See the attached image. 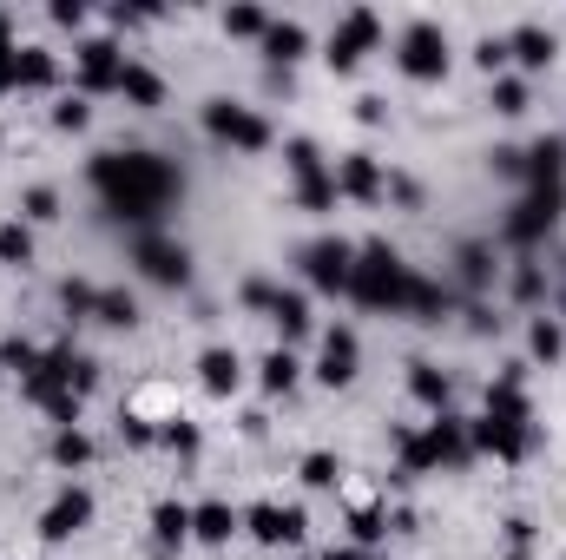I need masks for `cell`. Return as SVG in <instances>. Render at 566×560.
<instances>
[{
	"label": "cell",
	"instance_id": "1",
	"mask_svg": "<svg viewBox=\"0 0 566 560\" xmlns=\"http://www.w3.org/2000/svg\"><path fill=\"white\" fill-rule=\"evenodd\" d=\"M99 185H106V198H112L119 211H132V218H152V211L165 205V192H172V172L132 152V159H106V165H99Z\"/></svg>",
	"mask_w": 566,
	"mask_h": 560
},
{
	"label": "cell",
	"instance_id": "2",
	"mask_svg": "<svg viewBox=\"0 0 566 560\" xmlns=\"http://www.w3.org/2000/svg\"><path fill=\"white\" fill-rule=\"evenodd\" d=\"M132 257H139V271L152 277V284H185V277H191L185 244H172V238H139V244H132Z\"/></svg>",
	"mask_w": 566,
	"mask_h": 560
},
{
	"label": "cell",
	"instance_id": "3",
	"mask_svg": "<svg viewBox=\"0 0 566 560\" xmlns=\"http://www.w3.org/2000/svg\"><path fill=\"white\" fill-rule=\"evenodd\" d=\"M303 271H310V284L343 290V284H349V271H356V251H349L343 238H316L310 251H303Z\"/></svg>",
	"mask_w": 566,
	"mask_h": 560
},
{
	"label": "cell",
	"instance_id": "4",
	"mask_svg": "<svg viewBox=\"0 0 566 560\" xmlns=\"http://www.w3.org/2000/svg\"><path fill=\"white\" fill-rule=\"evenodd\" d=\"M205 126L218 132V139L251 145V152L270 139V132H264V119H257V112H244V106H231V99H211V106H205Z\"/></svg>",
	"mask_w": 566,
	"mask_h": 560
},
{
	"label": "cell",
	"instance_id": "5",
	"mask_svg": "<svg viewBox=\"0 0 566 560\" xmlns=\"http://www.w3.org/2000/svg\"><path fill=\"white\" fill-rule=\"evenodd\" d=\"M86 521H93V495H86V488H66V495L40 514V534H47V541H66V534H79Z\"/></svg>",
	"mask_w": 566,
	"mask_h": 560
},
{
	"label": "cell",
	"instance_id": "6",
	"mask_svg": "<svg viewBox=\"0 0 566 560\" xmlns=\"http://www.w3.org/2000/svg\"><path fill=\"white\" fill-rule=\"evenodd\" d=\"M349 376H356V330H330V336H323V363H316V383L343 389Z\"/></svg>",
	"mask_w": 566,
	"mask_h": 560
},
{
	"label": "cell",
	"instance_id": "7",
	"mask_svg": "<svg viewBox=\"0 0 566 560\" xmlns=\"http://www.w3.org/2000/svg\"><path fill=\"white\" fill-rule=\"evenodd\" d=\"M330 178H336V192H349V198H382V192H389V178L376 172V159H369V152H349Z\"/></svg>",
	"mask_w": 566,
	"mask_h": 560
},
{
	"label": "cell",
	"instance_id": "8",
	"mask_svg": "<svg viewBox=\"0 0 566 560\" xmlns=\"http://www.w3.org/2000/svg\"><path fill=\"white\" fill-rule=\"evenodd\" d=\"M441 60H448V40H441L435 27H415L409 40H402V73H415V80L441 73Z\"/></svg>",
	"mask_w": 566,
	"mask_h": 560
},
{
	"label": "cell",
	"instance_id": "9",
	"mask_svg": "<svg viewBox=\"0 0 566 560\" xmlns=\"http://www.w3.org/2000/svg\"><path fill=\"white\" fill-rule=\"evenodd\" d=\"M119 73H126V66H119V47H112V40H86V47H79V80L86 86H119Z\"/></svg>",
	"mask_w": 566,
	"mask_h": 560
},
{
	"label": "cell",
	"instance_id": "10",
	"mask_svg": "<svg viewBox=\"0 0 566 560\" xmlns=\"http://www.w3.org/2000/svg\"><path fill=\"white\" fill-rule=\"evenodd\" d=\"M369 40H376V20H369V14H349V20H343V33L330 40V60H336V66H356Z\"/></svg>",
	"mask_w": 566,
	"mask_h": 560
},
{
	"label": "cell",
	"instance_id": "11",
	"mask_svg": "<svg viewBox=\"0 0 566 560\" xmlns=\"http://www.w3.org/2000/svg\"><path fill=\"white\" fill-rule=\"evenodd\" d=\"M251 534H257V541H270V547H277V541H297V534H303V514L297 508H251Z\"/></svg>",
	"mask_w": 566,
	"mask_h": 560
},
{
	"label": "cell",
	"instance_id": "12",
	"mask_svg": "<svg viewBox=\"0 0 566 560\" xmlns=\"http://www.w3.org/2000/svg\"><path fill=\"white\" fill-rule=\"evenodd\" d=\"M455 264H461V284H468V290H488V284H494V271H501L488 244H461Z\"/></svg>",
	"mask_w": 566,
	"mask_h": 560
},
{
	"label": "cell",
	"instance_id": "13",
	"mask_svg": "<svg viewBox=\"0 0 566 560\" xmlns=\"http://www.w3.org/2000/svg\"><path fill=\"white\" fill-rule=\"evenodd\" d=\"M191 534H198V541H231L237 514L224 508V501H205V508H191Z\"/></svg>",
	"mask_w": 566,
	"mask_h": 560
},
{
	"label": "cell",
	"instance_id": "14",
	"mask_svg": "<svg viewBox=\"0 0 566 560\" xmlns=\"http://www.w3.org/2000/svg\"><path fill=\"white\" fill-rule=\"evenodd\" d=\"M198 369H205V389H218V396L244 383V363H237V350H205V356H198Z\"/></svg>",
	"mask_w": 566,
	"mask_h": 560
},
{
	"label": "cell",
	"instance_id": "15",
	"mask_svg": "<svg viewBox=\"0 0 566 560\" xmlns=\"http://www.w3.org/2000/svg\"><path fill=\"white\" fill-rule=\"evenodd\" d=\"M93 317L112 323V330H132V323H139V297H126V290H99V297H93Z\"/></svg>",
	"mask_w": 566,
	"mask_h": 560
},
{
	"label": "cell",
	"instance_id": "16",
	"mask_svg": "<svg viewBox=\"0 0 566 560\" xmlns=\"http://www.w3.org/2000/svg\"><path fill=\"white\" fill-rule=\"evenodd\" d=\"M270 317H277V330H283V336H303V330H310V297H303V290H277Z\"/></svg>",
	"mask_w": 566,
	"mask_h": 560
},
{
	"label": "cell",
	"instance_id": "17",
	"mask_svg": "<svg viewBox=\"0 0 566 560\" xmlns=\"http://www.w3.org/2000/svg\"><path fill=\"white\" fill-rule=\"evenodd\" d=\"M152 534H158V547H178V541L191 534V508H185V501H158Z\"/></svg>",
	"mask_w": 566,
	"mask_h": 560
},
{
	"label": "cell",
	"instance_id": "18",
	"mask_svg": "<svg viewBox=\"0 0 566 560\" xmlns=\"http://www.w3.org/2000/svg\"><path fill=\"white\" fill-rule=\"evenodd\" d=\"M507 53H520L527 66H547V60H553V33H540V27H520L514 40H507Z\"/></svg>",
	"mask_w": 566,
	"mask_h": 560
},
{
	"label": "cell",
	"instance_id": "19",
	"mask_svg": "<svg viewBox=\"0 0 566 560\" xmlns=\"http://www.w3.org/2000/svg\"><path fill=\"white\" fill-rule=\"evenodd\" d=\"M119 93L139 99V106H158V99H165V86H158V73H145V66H126V73H119Z\"/></svg>",
	"mask_w": 566,
	"mask_h": 560
},
{
	"label": "cell",
	"instance_id": "20",
	"mask_svg": "<svg viewBox=\"0 0 566 560\" xmlns=\"http://www.w3.org/2000/svg\"><path fill=\"white\" fill-rule=\"evenodd\" d=\"M27 257H33L27 224H20V218H7V224H0V264H27Z\"/></svg>",
	"mask_w": 566,
	"mask_h": 560
},
{
	"label": "cell",
	"instance_id": "21",
	"mask_svg": "<svg viewBox=\"0 0 566 560\" xmlns=\"http://www.w3.org/2000/svg\"><path fill=\"white\" fill-rule=\"evenodd\" d=\"M264 53L270 60H297L303 53V27L290 20V27H264Z\"/></svg>",
	"mask_w": 566,
	"mask_h": 560
},
{
	"label": "cell",
	"instance_id": "22",
	"mask_svg": "<svg viewBox=\"0 0 566 560\" xmlns=\"http://www.w3.org/2000/svg\"><path fill=\"white\" fill-rule=\"evenodd\" d=\"M336 481H343L336 455H303V488H336Z\"/></svg>",
	"mask_w": 566,
	"mask_h": 560
},
{
	"label": "cell",
	"instance_id": "23",
	"mask_svg": "<svg viewBox=\"0 0 566 560\" xmlns=\"http://www.w3.org/2000/svg\"><path fill=\"white\" fill-rule=\"evenodd\" d=\"M53 73H60V66H53V53H40V47L20 53V86H53Z\"/></svg>",
	"mask_w": 566,
	"mask_h": 560
},
{
	"label": "cell",
	"instance_id": "24",
	"mask_svg": "<svg viewBox=\"0 0 566 560\" xmlns=\"http://www.w3.org/2000/svg\"><path fill=\"white\" fill-rule=\"evenodd\" d=\"M290 383H297V356H290V350H270L264 356V389H290Z\"/></svg>",
	"mask_w": 566,
	"mask_h": 560
},
{
	"label": "cell",
	"instance_id": "25",
	"mask_svg": "<svg viewBox=\"0 0 566 560\" xmlns=\"http://www.w3.org/2000/svg\"><path fill=\"white\" fill-rule=\"evenodd\" d=\"M527 343H534V356H547V363H553L566 336H560V323H553V317H534V330H527Z\"/></svg>",
	"mask_w": 566,
	"mask_h": 560
},
{
	"label": "cell",
	"instance_id": "26",
	"mask_svg": "<svg viewBox=\"0 0 566 560\" xmlns=\"http://www.w3.org/2000/svg\"><path fill=\"white\" fill-rule=\"evenodd\" d=\"M53 462H66V468H79V462H93V442H86V435L79 429H66L60 442H53Z\"/></svg>",
	"mask_w": 566,
	"mask_h": 560
},
{
	"label": "cell",
	"instance_id": "27",
	"mask_svg": "<svg viewBox=\"0 0 566 560\" xmlns=\"http://www.w3.org/2000/svg\"><path fill=\"white\" fill-rule=\"evenodd\" d=\"M20 205H27V218H40V224H53V218H60V192H53V185H33V192L20 198Z\"/></svg>",
	"mask_w": 566,
	"mask_h": 560
},
{
	"label": "cell",
	"instance_id": "28",
	"mask_svg": "<svg viewBox=\"0 0 566 560\" xmlns=\"http://www.w3.org/2000/svg\"><path fill=\"white\" fill-rule=\"evenodd\" d=\"M409 383H415V396H422V402H448V376H435L428 363H415Z\"/></svg>",
	"mask_w": 566,
	"mask_h": 560
},
{
	"label": "cell",
	"instance_id": "29",
	"mask_svg": "<svg viewBox=\"0 0 566 560\" xmlns=\"http://www.w3.org/2000/svg\"><path fill=\"white\" fill-rule=\"evenodd\" d=\"M494 106L501 112H527V86L520 80H494Z\"/></svg>",
	"mask_w": 566,
	"mask_h": 560
},
{
	"label": "cell",
	"instance_id": "30",
	"mask_svg": "<svg viewBox=\"0 0 566 560\" xmlns=\"http://www.w3.org/2000/svg\"><path fill=\"white\" fill-rule=\"evenodd\" d=\"M86 119H93V112H86V99H60V106H53V126H66V132H79Z\"/></svg>",
	"mask_w": 566,
	"mask_h": 560
},
{
	"label": "cell",
	"instance_id": "31",
	"mask_svg": "<svg viewBox=\"0 0 566 560\" xmlns=\"http://www.w3.org/2000/svg\"><path fill=\"white\" fill-rule=\"evenodd\" d=\"M224 27H231V33H264V14H257V7H231Z\"/></svg>",
	"mask_w": 566,
	"mask_h": 560
},
{
	"label": "cell",
	"instance_id": "32",
	"mask_svg": "<svg viewBox=\"0 0 566 560\" xmlns=\"http://www.w3.org/2000/svg\"><path fill=\"white\" fill-rule=\"evenodd\" d=\"M474 60H481V66H488V73H494V66L507 60V40H481V47H474Z\"/></svg>",
	"mask_w": 566,
	"mask_h": 560
},
{
	"label": "cell",
	"instance_id": "33",
	"mask_svg": "<svg viewBox=\"0 0 566 560\" xmlns=\"http://www.w3.org/2000/svg\"><path fill=\"white\" fill-rule=\"evenodd\" d=\"M330 560H362V554H356V547H336V554H330Z\"/></svg>",
	"mask_w": 566,
	"mask_h": 560
}]
</instances>
